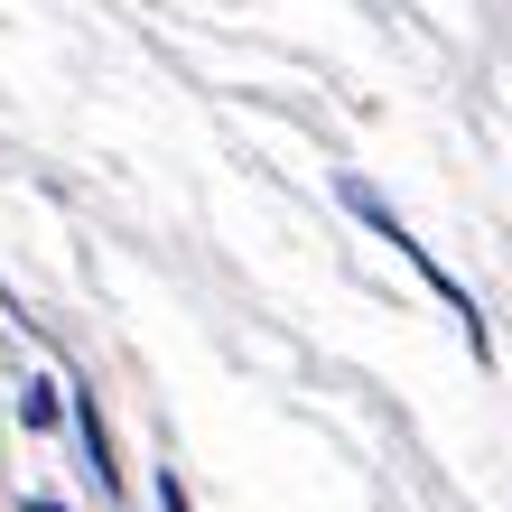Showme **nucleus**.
Returning <instances> with one entry per match:
<instances>
[{"mask_svg":"<svg viewBox=\"0 0 512 512\" xmlns=\"http://www.w3.org/2000/svg\"><path fill=\"white\" fill-rule=\"evenodd\" d=\"M336 196H345V215H354V224H373V243H391V252H401V261L419 270V280H429V289L447 298V317H457V326H466V345H475V364H485V354H494V336H485V308H475V298H466V289H457V280H447V270L429 261V243H410V224H401V215H391V205H382V196L364 187V177H345V187H336Z\"/></svg>","mask_w":512,"mask_h":512,"instance_id":"f257e3e1","label":"nucleus"},{"mask_svg":"<svg viewBox=\"0 0 512 512\" xmlns=\"http://www.w3.org/2000/svg\"><path fill=\"white\" fill-rule=\"evenodd\" d=\"M28 512H66V503H47V494H38V503H28Z\"/></svg>","mask_w":512,"mask_h":512,"instance_id":"7ed1b4c3","label":"nucleus"},{"mask_svg":"<svg viewBox=\"0 0 512 512\" xmlns=\"http://www.w3.org/2000/svg\"><path fill=\"white\" fill-rule=\"evenodd\" d=\"M19 410H28V429H56V410H66V401H56V382H28Z\"/></svg>","mask_w":512,"mask_h":512,"instance_id":"f03ea898","label":"nucleus"}]
</instances>
